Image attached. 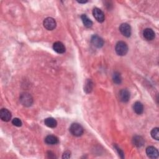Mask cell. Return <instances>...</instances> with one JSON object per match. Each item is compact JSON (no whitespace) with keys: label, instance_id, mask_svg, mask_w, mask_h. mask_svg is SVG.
I'll list each match as a JSON object with an SVG mask.
<instances>
[{"label":"cell","instance_id":"obj_12","mask_svg":"<svg viewBox=\"0 0 159 159\" xmlns=\"http://www.w3.org/2000/svg\"><path fill=\"white\" fill-rule=\"evenodd\" d=\"M53 48L58 54H64L65 52V47L61 42H56L53 45Z\"/></svg>","mask_w":159,"mask_h":159},{"label":"cell","instance_id":"obj_24","mask_svg":"<svg viewBox=\"0 0 159 159\" xmlns=\"http://www.w3.org/2000/svg\"><path fill=\"white\" fill-rule=\"evenodd\" d=\"M79 3H86L87 2V1H86V2H78Z\"/></svg>","mask_w":159,"mask_h":159},{"label":"cell","instance_id":"obj_11","mask_svg":"<svg viewBox=\"0 0 159 159\" xmlns=\"http://www.w3.org/2000/svg\"><path fill=\"white\" fill-rule=\"evenodd\" d=\"M143 36L147 41H152L155 38V34L152 29L146 28L143 32Z\"/></svg>","mask_w":159,"mask_h":159},{"label":"cell","instance_id":"obj_18","mask_svg":"<svg viewBox=\"0 0 159 159\" xmlns=\"http://www.w3.org/2000/svg\"><path fill=\"white\" fill-rule=\"evenodd\" d=\"M93 88V83L92 81L91 80L88 79L86 82V83H85V91L87 93H89L92 91Z\"/></svg>","mask_w":159,"mask_h":159},{"label":"cell","instance_id":"obj_9","mask_svg":"<svg viewBox=\"0 0 159 159\" xmlns=\"http://www.w3.org/2000/svg\"><path fill=\"white\" fill-rule=\"evenodd\" d=\"M146 154L148 157L151 158H156L158 156V150L153 146H149L146 148Z\"/></svg>","mask_w":159,"mask_h":159},{"label":"cell","instance_id":"obj_17","mask_svg":"<svg viewBox=\"0 0 159 159\" xmlns=\"http://www.w3.org/2000/svg\"><path fill=\"white\" fill-rule=\"evenodd\" d=\"M81 19L82 20V22L84 26L87 28H90L93 26V22L91 21V19H89L86 15L82 14L81 16Z\"/></svg>","mask_w":159,"mask_h":159},{"label":"cell","instance_id":"obj_20","mask_svg":"<svg viewBox=\"0 0 159 159\" xmlns=\"http://www.w3.org/2000/svg\"><path fill=\"white\" fill-rule=\"evenodd\" d=\"M151 136L155 140H159V129L158 127H155L152 129L151 131Z\"/></svg>","mask_w":159,"mask_h":159},{"label":"cell","instance_id":"obj_3","mask_svg":"<svg viewBox=\"0 0 159 159\" xmlns=\"http://www.w3.org/2000/svg\"><path fill=\"white\" fill-rule=\"evenodd\" d=\"M70 131L71 134L76 137L81 136L84 132L83 127L78 123H73L70 127Z\"/></svg>","mask_w":159,"mask_h":159},{"label":"cell","instance_id":"obj_6","mask_svg":"<svg viewBox=\"0 0 159 159\" xmlns=\"http://www.w3.org/2000/svg\"><path fill=\"white\" fill-rule=\"evenodd\" d=\"M93 14L97 21L99 23H103L104 21V14L100 9L98 8H94L93 11Z\"/></svg>","mask_w":159,"mask_h":159},{"label":"cell","instance_id":"obj_19","mask_svg":"<svg viewBox=\"0 0 159 159\" xmlns=\"http://www.w3.org/2000/svg\"><path fill=\"white\" fill-rule=\"evenodd\" d=\"M113 80L116 84H120L122 82V77L121 74L118 72H114L113 75Z\"/></svg>","mask_w":159,"mask_h":159},{"label":"cell","instance_id":"obj_5","mask_svg":"<svg viewBox=\"0 0 159 159\" xmlns=\"http://www.w3.org/2000/svg\"><path fill=\"white\" fill-rule=\"evenodd\" d=\"M119 31L126 37H129L131 35V27L127 23L122 24L119 27Z\"/></svg>","mask_w":159,"mask_h":159},{"label":"cell","instance_id":"obj_4","mask_svg":"<svg viewBox=\"0 0 159 159\" xmlns=\"http://www.w3.org/2000/svg\"><path fill=\"white\" fill-rule=\"evenodd\" d=\"M43 24L44 27L48 31H52L56 27L57 25L55 20L52 17H47L45 19Z\"/></svg>","mask_w":159,"mask_h":159},{"label":"cell","instance_id":"obj_21","mask_svg":"<svg viewBox=\"0 0 159 159\" xmlns=\"http://www.w3.org/2000/svg\"><path fill=\"white\" fill-rule=\"evenodd\" d=\"M12 123L14 126L17 127H21L22 126V121L19 118H14L12 121Z\"/></svg>","mask_w":159,"mask_h":159},{"label":"cell","instance_id":"obj_22","mask_svg":"<svg viewBox=\"0 0 159 159\" xmlns=\"http://www.w3.org/2000/svg\"><path fill=\"white\" fill-rule=\"evenodd\" d=\"M115 148H116V149L117 150V151L119 155L121 156V158H124V153H123V151L121 150V149L119 148L117 145H115Z\"/></svg>","mask_w":159,"mask_h":159},{"label":"cell","instance_id":"obj_2","mask_svg":"<svg viewBox=\"0 0 159 159\" xmlns=\"http://www.w3.org/2000/svg\"><path fill=\"white\" fill-rule=\"evenodd\" d=\"M19 99L20 101L24 106H31L33 103V98L32 96L27 93H22L20 96Z\"/></svg>","mask_w":159,"mask_h":159},{"label":"cell","instance_id":"obj_7","mask_svg":"<svg viewBox=\"0 0 159 159\" xmlns=\"http://www.w3.org/2000/svg\"><path fill=\"white\" fill-rule=\"evenodd\" d=\"M91 42L96 48H101L104 45L103 39L97 35H93L92 37Z\"/></svg>","mask_w":159,"mask_h":159},{"label":"cell","instance_id":"obj_23","mask_svg":"<svg viewBox=\"0 0 159 159\" xmlns=\"http://www.w3.org/2000/svg\"><path fill=\"white\" fill-rule=\"evenodd\" d=\"M63 158H70V152H68V151H66L64 152L63 156H62Z\"/></svg>","mask_w":159,"mask_h":159},{"label":"cell","instance_id":"obj_13","mask_svg":"<svg viewBox=\"0 0 159 159\" xmlns=\"http://www.w3.org/2000/svg\"><path fill=\"white\" fill-rule=\"evenodd\" d=\"M45 142L48 145H55L58 143V139L55 136L49 135L45 137Z\"/></svg>","mask_w":159,"mask_h":159},{"label":"cell","instance_id":"obj_16","mask_svg":"<svg viewBox=\"0 0 159 159\" xmlns=\"http://www.w3.org/2000/svg\"><path fill=\"white\" fill-rule=\"evenodd\" d=\"M133 144L137 147H141L144 144V140L141 136H135L133 138Z\"/></svg>","mask_w":159,"mask_h":159},{"label":"cell","instance_id":"obj_14","mask_svg":"<svg viewBox=\"0 0 159 159\" xmlns=\"http://www.w3.org/2000/svg\"><path fill=\"white\" fill-rule=\"evenodd\" d=\"M134 110L137 114H141L144 112V106L139 101H137L134 104Z\"/></svg>","mask_w":159,"mask_h":159},{"label":"cell","instance_id":"obj_8","mask_svg":"<svg viewBox=\"0 0 159 159\" xmlns=\"http://www.w3.org/2000/svg\"><path fill=\"white\" fill-rule=\"evenodd\" d=\"M119 98L120 101L123 103H126L130 99V93L127 89H123L119 93Z\"/></svg>","mask_w":159,"mask_h":159},{"label":"cell","instance_id":"obj_1","mask_svg":"<svg viewBox=\"0 0 159 159\" xmlns=\"http://www.w3.org/2000/svg\"><path fill=\"white\" fill-rule=\"evenodd\" d=\"M115 50L118 55L124 56L126 55L128 52V46L126 42L119 41L116 44Z\"/></svg>","mask_w":159,"mask_h":159},{"label":"cell","instance_id":"obj_10","mask_svg":"<svg viewBox=\"0 0 159 159\" xmlns=\"http://www.w3.org/2000/svg\"><path fill=\"white\" fill-rule=\"evenodd\" d=\"M0 117L2 119V121L8 122L11 119V113L8 109L3 108L0 111Z\"/></svg>","mask_w":159,"mask_h":159},{"label":"cell","instance_id":"obj_15","mask_svg":"<svg viewBox=\"0 0 159 159\" xmlns=\"http://www.w3.org/2000/svg\"><path fill=\"white\" fill-rule=\"evenodd\" d=\"M44 123L47 127L51 128H54L57 125V121L53 117L46 118L44 121Z\"/></svg>","mask_w":159,"mask_h":159}]
</instances>
